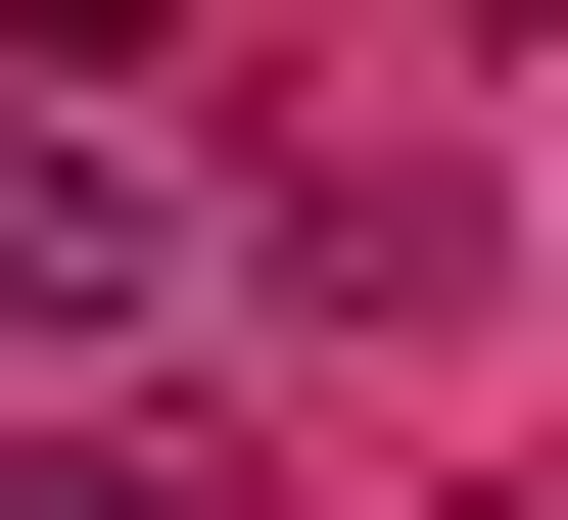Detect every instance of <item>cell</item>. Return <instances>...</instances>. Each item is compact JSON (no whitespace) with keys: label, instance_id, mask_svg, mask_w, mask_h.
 <instances>
[{"label":"cell","instance_id":"3957f363","mask_svg":"<svg viewBox=\"0 0 568 520\" xmlns=\"http://www.w3.org/2000/svg\"><path fill=\"white\" fill-rule=\"evenodd\" d=\"M0 48H48V95H95V48H190V0H0Z\"/></svg>","mask_w":568,"mask_h":520},{"label":"cell","instance_id":"7a4b0ae2","mask_svg":"<svg viewBox=\"0 0 568 520\" xmlns=\"http://www.w3.org/2000/svg\"><path fill=\"white\" fill-rule=\"evenodd\" d=\"M0 520H284V473H237V379H48V426H0Z\"/></svg>","mask_w":568,"mask_h":520},{"label":"cell","instance_id":"6da1fadb","mask_svg":"<svg viewBox=\"0 0 568 520\" xmlns=\"http://www.w3.org/2000/svg\"><path fill=\"white\" fill-rule=\"evenodd\" d=\"M0 379H190V142L142 95H0Z\"/></svg>","mask_w":568,"mask_h":520}]
</instances>
